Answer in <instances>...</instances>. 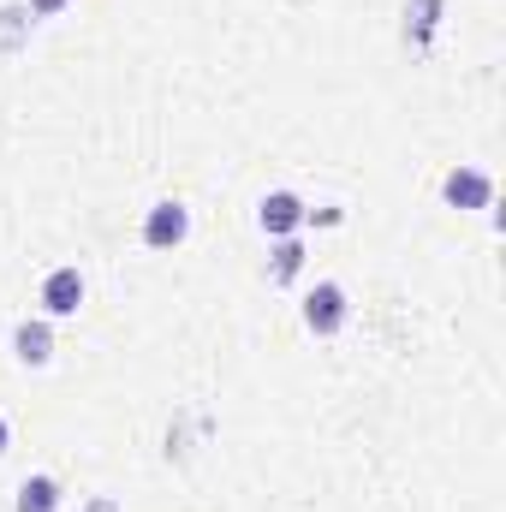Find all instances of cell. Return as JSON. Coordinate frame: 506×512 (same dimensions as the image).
<instances>
[{
  "label": "cell",
  "mask_w": 506,
  "mask_h": 512,
  "mask_svg": "<svg viewBox=\"0 0 506 512\" xmlns=\"http://www.w3.org/2000/svg\"><path fill=\"white\" fill-rule=\"evenodd\" d=\"M441 197H447L453 209H489L495 185H489V173H477V167H453V173L441 179Z\"/></svg>",
  "instance_id": "3957f363"
},
{
  "label": "cell",
  "mask_w": 506,
  "mask_h": 512,
  "mask_svg": "<svg viewBox=\"0 0 506 512\" xmlns=\"http://www.w3.org/2000/svg\"><path fill=\"white\" fill-rule=\"evenodd\" d=\"M90 512H120V507H114V501H96V507H90Z\"/></svg>",
  "instance_id": "8fae6325"
},
{
  "label": "cell",
  "mask_w": 506,
  "mask_h": 512,
  "mask_svg": "<svg viewBox=\"0 0 506 512\" xmlns=\"http://www.w3.org/2000/svg\"><path fill=\"white\" fill-rule=\"evenodd\" d=\"M304 215H310V209H304L292 191H268V197H262V209H256V221H262V233H268V239H292Z\"/></svg>",
  "instance_id": "277c9868"
},
{
  "label": "cell",
  "mask_w": 506,
  "mask_h": 512,
  "mask_svg": "<svg viewBox=\"0 0 506 512\" xmlns=\"http://www.w3.org/2000/svg\"><path fill=\"white\" fill-rule=\"evenodd\" d=\"M60 507V483L54 477H24L18 483V512H54Z\"/></svg>",
  "instance_id": "ba28073f"
},
{
  "label": "cell",
  "mask_w": 506,
  "mask_h": 512,
  "mask_svg": "<svg viewBox=\"0 0 506 512\" xmlns=\"http://www.w3.org/2000/svg\"><path fill=\"white\" fill-rule=\"evenodd\" d=\"M185 233H191L185 203H155V209L143 215V245H149V251H173V245H185Z\"/></svg>",
  "instance_id": "7a4b0ae2"
},
{
  "label": "cell",
  "mask_w": 506,
  "mask_h": 512,
  "mask_svg": "<svg viewBox=\"0 0 506 512\" xmlns=\"http://www.w3.org/2000/svg\"><path fill=\"white\" fill-rule=\"evenodd\" d=\"M12 346H18V358L36 370V364H48V358H54V328H48V322H18Z\"/></svg>",
  "instance_id": "52a82bcc"
},
{
  "label": "cell",
  "mask_w": 506,
  "mask_h": 512,
  "mask_svg": "<svg viewBox=\"0 0 506 512\" xmlns=\"http://www.w3.org/2000/svg\"><path fill=\"white\" fill-rule=\"evenodd\" d=\"M60 6H66V0H30V12H36V18H54Z\"/></svg>",
  "instance_id": "30bf717a"
},
{
  "label": "cell",
  "mask_w": 506,
  "mask_h": 512,
  "mask_svg": "<svg viewBox=\"0 0 506 512\" xmlns=\"http://www.w3.org/2000/svg\"><path fill=\"white\" fill-rule=\"evenodd\" d=\"M435 24H441V0H411L405 6V42H411V54H423L435 42Z\"/></svg>",
  "instance_id": "8992f818"
},
{
  "label": "cell",
  "mask_w": 506,
  "mask_h": 512,
  "mask_svg": "<svg viewBox=\"0 0 506 512\" xmlns=\"http://www.w3.org/2000/svg\"><path fill=\"white\" fill-rule=\"evenodd\" d=\"M304 328H310V334H340V328H346V286H340V280H322V286L304 298Z\"/></svg>",
  "instance_id": "6da1fadb"
},
{
  "label": "cell",
  "mask_w": 506,
  "mask_h": 512,
  "mask_svg": "<svg viewBox=\"0 0 506 512\" xmlns=\"http://www.w3.org/2000/svg\"><path fill=\"white\" fill-rule=\"evenodd\" d=\"M298 268H304V245H298V239H280V245H274V262H268V280L286 286Z\"/></svg>",
  "instance_id": "9c48e42d"
},
{
  "label": "cell",
  "mask_w": 506,
  "mask_h": 512,
  "mask_svg": "<svg viewBox=\"0 0 506 512\" xmlns=\"http://www.w3.org/2000/svg\"><path fill=\"white\" fill-rule=\"evenodd\" d=\"M78 304H84V274L78 268H54L42 280V310L48 316H78Z\"/></svg>",
  "instance_id": "5b68a950"
},
{
  "label": "cell",
  "mask_w": 506,
  "mask_h": 512,
  "mask_svg": "<svg viewBox=\"0 0 506 512\" xmlns=\"http://www.w3.org/2000/svg\"><path fill=\"white\" fill-rule=\"evenodd\" d=\"M6 435H12V429H6V417H0V453H6Z\"/></svg>",
  "instance_id": "7c38bea8"
}]
</instances>
